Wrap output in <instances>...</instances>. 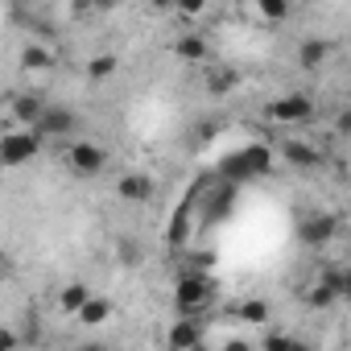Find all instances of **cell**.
<instances>
[{
    "label": "cell",
    "instance_id": "21",
    "mask_svg": "<svg viewBox=\"0 0 351 351\" xmlns=\"http://www.w3.org/2000/svg\"><path fill=\"white\" fill-rule=\"evenodd\" d=\"M244 322H252V326H265L269 318H273V310H269V302L265 298H248V302H240V310H236Z\"/></svg>",
    "mask_w": 351,
    "mask_h": 351
},
{
    "label": "cell",
    "instance_id": "27",
    "mask_svg": "<svg viewBox=\"0 0 351 351\" xmlns=\"http://www.w3.org/2000/svg\"><path fill=\"white\" fill-rule=\"evenodd\" d=\"M95 9H91V0H71V17L75 21H83V17H91Z\"/></svg>",
    "mask_w": 351,
    "mask_h": 351
},
{
    "label": "cell",
    "instance_id": "8",
    "mask_svg": "<svg viewBox=\"0 0 351 351\" xmlns=\"http://www.w3.org/2000/svg\"><path fill=\"white\" fill-rule=\"evenodd\" d=\"M269 161H273V153H269L265 145H256V149H240V157L223 161V173H228V178H236V182H244V178H252V173H265Z\"/></svg>",
    "mask_w": 351,
    "mask_h": 351
},
{
    "label": "cell",
    "instance_id": "7",
    "mask_svg": "<svg viewBox=\"0 0 351 351\" xmlns=\"http://www.w3.org/2000/svg\"><path fill=\"white\" fill-rule=\"evenodd\" d=\"M38 136L42 141H62V136H71L75 128H79V116L71 112V108H62V104H46V112L38 116Z\"/></svg>",
    "mask_w": 351,
    "mask_h": 351
},
{
    "label": "cell",
    "instance_id": "19",
    "mask_svg": "<svg viewBox=\"0 0 351 351\" xmlns=\"http://www.w3.org/2000/svg\"><path fill=\"white\" fill-rule=\"evenodd\" d=\"M87 293H91V285H87V281H79V277H75V281H66V285L58 289V310L75 318V310L87 302Z\"/></svg>",
    "mask_w": 351,
    "mask_h": 351
},
{
    "label": "cell",
    "instance_id": "31",
    "mask_svg": "<svg viewBox=\"0 0 351 351\" xmlns=\"http://www.w3.org/2000/svg\"><path fill=\"white\" fill-rule=\"evenodd\" d=\"M169 5H173V0H149V9H157V13H165Z\"/></svg>",
    "mask_w": 351,
    "mask_h": 351
},
{
    "label": "cell",
    "instance_id": "9",
    "mask_svg": "<svg viewBox=\"0 0 351 351\" xmlns=\"http://www.w3.org/2000/svg\"><path fill=\"white\" fill-rule=\"evenodd\" d=\"M153 173H145V169H128V173H120V178H116V199L120 203H149L153 199Z\"/></svg>",
    "mask_w": 351,
    "mask_h": 351
},
{
    "label": "cell",
    "instance_id": "13",
    "mask_svg": "<svg viewBox=\"0 0 351 351\" xmlns=\"http://www.w3.org/2000/svg\"><path fill=\"white\" fill-rule=\"evenodd\" d=\"M330 54H335V42L330 38H306L302 46H298V66L302 71H322L326 62H330Z\"/></svg>",
    "mask_w": 351,
    "mask_h": 351
},
{
    "label": "cell",
    "instance_id": "11",
    "mask_svg": "<svg viewBox=\"0 0 351 351\" xmlns=\"http://www.w3.org/2000/svg\"><path fill=\"white\" fill-rule=\"evenodd\" d=\"M277 153L285 157V165H298V169H318L322 165V153L314 141H302V136H285L277 145Z\"/></svg>",
    "mask_w": 351,
    "mask_h": 351
},
{
    "label": "cell",
    "instance_id": "5",
    "mask_svg": "<svg viewBox=\"0 0 351 351\" xmlns=\"http://www.w3.org/2000/svg\"><path fill=\"white\" fill-rule=\"evenodd\" d=\"M335 232H339V215H330V211H310L298 219V240L306 248H326L335 240Z\"/></svg>",
    "mask_w": 351,
    "mask_h": 351
},
{
    "label": "cell",
    "instance_id": "6",
    "mask_svg": "<svg viewBox=\"0 0 351 351\" xmlns=\"http://www.w3.org/2000/svg\"><path fill=\"white\" fill-rule=\"evenodd\" d=\"M207 343V330H203V318H186V314H178L169 322V330H165V347L169 351H195V347H203Z\"/></svg>",
    "mask_w": 351,
    "mask_h": 351
},
{
    "label": "cell",
    "instance_id": "1",
    "mask_svg": "<svg viewBox=\"0 0 351 351\" xmlns=\"http://www.w3.org/2000/svg\"><path fill=\"white\" fill-rule=\"evenodd\" d=\"M211 306H215V277L199 273V269H186L178 277V285H173V314L203 318Z\"/></svg>",
    "mask_w": 351,
    "mask_h": 351
},
{
    "label": "cell",
    "instance_id": "18",
    "mask_svg": "<svg viewBox=\"0 0 351 351\" xmlns=\"http://www.w3.org/2000/svg\"><path fill=\"white\" fill-rule=\"evenodd\" d=\"M252 13H256L265 25H281V21H289V13H293V0H252Z\"/></svg>",
    "mask_w": 351,
    "mask_h": 351
},
{
    "label": "cell",
    "instance_id": "28",
    "mask_svg": "<svg viewBox=\"0 0 351 351\" xmlns=\"http://www.w3.org/2000/svg\"><path fill=\"white\" fill-rule=\"evenodd\" d=\"M91 9H95V13H116L120 0H91Z\"/></svg>",
    "mask_w": 351,
    "mask_h": 351
},
{
    "label": "cell",
    "instance_id": "10",
    "mask_svg": "<svg viewBox=\"0 0 351 351\" xmlns=\"http://www.w3.org/2000/svg\"><path fill=\"white\" fill-rule=\"evenodd\" d=\"M58 66V46H50V42H25L21 46V71L25 75H50Z\"/></svg>",
    "mask_w": 351,
    "mask_h": 351
},
{
    "label": "cell",
    "instance_id": "3",
    "mask_svg": "<svg viewBox=\"0 0 351 351\" xmlns=\"http://www.w3.org/2000/svg\"><path fill=\"white\" fill-rule=\"evenodd\" d=\"M108 145H99V141H91V136H83V141H71L66 149H62V161H66V169L75 173V178H99V173L108 169Z\"/></svg>",
    "mask_w": 351,
    "mask_h": 351
},
{
    "label": "cell",
    "instance_id": "25",
    "mask_svg": "<svg viewBox=\"0 0 351 351\" xmlns=\"http://www.w3.org/2000/svg\"><path fill=\"white\" fill-rule=\"evenodd\" d=\"M116 256H120L124 265H141V244H136L132 236H120V240H116Z\"/></svg>",
    "mask_w": 351,
    "mask_h": 351
},
{
    "label": "cell",
    "instance_id": "15",
    "mask_svg": "<svg viewBox=\"0 0 351 351\" xmlns=\"http://www.w3.org/2000/svg\"><path fill=\"white\" fill-rule=\"evenodd\" d=\"M173 54H178L182 62H207L211 58V42L203 34L186 29V34H178V42H173Z\"/></svg>",
    "mask_w": 351,
    "mask_h": 351
},
{
    "label": "cell",
    "instance_id": "23",
    "mask_svg": "<svg viewBox=\"0 0 351 351\" xmlns=\"http://www.w3.org/2000/svg\"><path fill=\"white\" fill-rule=\"evenodd\" d=\"M261 347H265V351H302V343H298L289 330H269V335L261 339Z\"/></svg>",
    "mask_w": 351,
    "mask_h": 351
},
{
    "label": "cell",
    "instance_id": "29",
    "mask_svg": "<svg viewBox=\"0 0 351 351\" xmlns=\"http://www.w3.org/2000/svg\"><path fill=\"white\" fill-rule=\"evenodd\" d=\"M9 5H13V13H34L38 0H9Z\"/></svg>",
    "mask_w": 351,
    "mask_h": 351
},
{
    "label": "cell",
    "instance_id": "24",
    "mask_svg": "<svg viewBox=\"0 0 351 351\" xmlns=\"http://www.w3.org/2000/svg\"><path fill=\"white\" fill-rule=\"evenodd\" d=\"M173 13H178L182 21H199L207 9H211V0H173V5H169Z\"/></svg>",
    "mask_w": 351,
    "mask_h": 351
},
{
    "label": "cell",
    "instance_id": "2",
    "mask_svg": "<svg viewBox=\"0 0 351 351\" xmlns=\"http://www.w3.org/2000/svg\"><path fill=\"white\" fill-rule=\"evenodd\" d=\"M42 145H46V141L38 136V128H21V124H13L9 132H0V165H5V169H21V165L38 161Z\"/></svg>",
    "mask_w": 351,
    "mask_h": 351
},
{
    "label": "cell",
    "instance_id": "22",
    "mask_svg": "<svg viewBox=\"0 0 351 351\" xmlns=\"http://www.w3.org/2000/svg\"><path fill=\"white\" fill-rule=\"evenodd\" d=\"M339 298H335V289L326 285V281H314L310 289H306V306H314V310H330Z\"/></svg>",
    "mask_w": 351,
    "mask_h": 351
},
{
    "label": "cell",
    "instance_id": "32",
    "mask_svg": "<svg viewBox=\"0 0 351 351\" xmlns=\"http://www.w3.org/2000/svg\"><path fill=\"white\" fill-rule=\"evenodd\" d=\"M0 273H5V252H0Z\"/></svg>",
    "mask_w": 351,
    "mask_h": 351
},
{
    "label": "cell",
    "instance_id": "14",
    "mask_svg": "<svg viewBox=\"0 0 351 351\" xmlns=\"http://www.w3.org/2000/svg\"><path fill=\"white\" fill-rule=\"evenodd\" d=\"M112 314H116V302H112V298H104V293H95V289H91V293H87V302L75 310V318H79L83 326H104Z\"/></svg>",
    "mask_w": 351,
    "mask_h": 351
},
{
    "label": "cell",
    "instance_id": "16",
    "mask_svg": "<svg viewBox=\"0 0 351 351\" xmlns=\"http://www.w3.org/2000/svg\"><path fill=\"white\" fill-rule=\"evenodd\" d=\"M83 75H87V83H108V79H116L120 75V54H91L87 58V66H83Z\"/></svg>",
    "mask_w": 351,
    "mask_h": 351
},
{
    "label": "cell",
    "instance_id": "30",
    "mask_svg": "<svg viewBox=\"0 0 351 351\" xmlns=\"http://www.w3.org/2000/svg\"><path fill=\"white\" fill-rule=\"evenodd\" d=\"M335 128L347 136V132H351V112H339V124H335Z\"/></svg>",
    "mask_w": 351,
    "mask_h": 351
},
{
    "label": "cell",
    "instance_id": "4",
    "mask_svg": "<svg viewBox=\"0 0 351 351\" xmlns=\"http://www.w3.org/2000/svg\"><path fill=\"white\" fill-rule=\"evenodd\" d=\"M314 112H318L314 99L302 95V91H289V95H281V99H273V104L265 108V116H269L273 124H310Z\"/></svg>",
    "mask_w": 351,
    "mask_h": 351
},
{
    "label": "cell",
    "instance_id": "20",
    "mask_svg": "<svg viewBox=\"0 0 351 351\" xmlns=\"http://www.w3.org/2000/svg\"><path fill=\"white\" fill-rule=\"evenodd\" d=\"M318 281H326L330 289H335V298L343 302V298H351V269L347 265H326L322 273H318Z\"/></svg>",
    "mask_w": 351,
    "mask_h": 351
},
{
    "label": "cell",
    "instance_id": "12",
    "mask_svg": "<svg viewBox=\"0 0 351 351\" xmlns=\"http://www.w3.org/2000/svg\"><path fill=\"white\" fill-rule=\"evenodd\" d=\"M42 112H46V99H42V95H34V91H17V95L9 99V120H13V124H21V128H34Z\"/></svg>",
    "mask_w": 351,
    "mask_h": 351
},
{
    "label": "cell",
    "instance_id": "17",
    "mask_svg": "<svg viewBox=\"0 0 351 351\" xmlns=\"http://www.w3.org/2000/svg\"><path fill=\"white\" fill-rule=\"evenodd\" d=\"M244 83V75L236 66H211L207 71V95H232Z\"/></svg>",
    "mask_w": 351,
    "mask_h": 351
},
{
    "label": "cell",
    "instance_id": "26",
    "mask_svg": "<svg viewBox=\"0 0 351 351\" xmlns=\"http://www.w3.org/2000/svg\"><path fill=\"white\" fill-rule=\"evenodd\" d=\"M9 347H21V330L0 326V351H9Z\"/></svg>",
    "mask_w": 351,
    "mask_h": 351
}]
</instances>
